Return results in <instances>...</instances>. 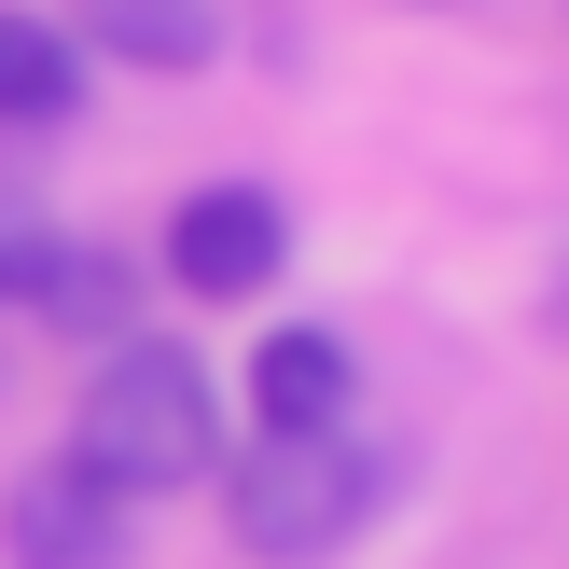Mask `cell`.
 Returning <instances> with one entry per match:
<instances>
[{"instance_id": "1", "label": "cell", "mask_w": 569, "mask_h": 569, "mask_svg": "<svg viewBox=\"0 0 569 569\" xmlns=\"http://www.w3.org/2000/svg\"><path fill=\"white\" fill-rule=\"evenodd\" d=\"M70 459L98 472L111 500H167V487H194V472L222 459V403H209V376H194L167 333H126V348L83 376V403H70Z\"/></svg>"}, {"instance_id": "2", "label": "cell", "mask_w": 569, "mask_h": 569, "mask_svg": "<svg viewBox=\"0 0 569 569\" xmlns=\"http://www.w3.org/2000/svg\"><path fill=\"white\" fill-rule=\"evenodd\" d=\"M222 500H237V556L320 569V556L361 542V515H376V459H361L348 431H264Z\"/></svg>"}, {"instance_id": "3", "label": "cell", "mask_w": 569, "mask_h": 569, "mask_svg": "<svg viewBox=\"0 0 569 569\" xmlns=\"http://www.w3.org/2000/svg\"><path fill=\"white\" fill-rule=\"evenodd\" d=\"M278 264H292V222H278L264 181H194L181 209H167V278H181L194 306H250V292H278Z\"/></svg>"}, {"instance_id": "4", "label": "cell", "mask_w": 569, "mask_h": 569, "mask_svg": "<svg viewBox=\"0 0 569 569\" xmlns=\"http://www.w3.org/2000/svg\"><path fill=\"white\" fill-rule=\"evenodd\" d=\"M0 569H126V500L83 459H28L0 500Z\"/></svg>"}, {"instance_id": "5", "label": "cell", "mask_w": 569, "mask_h": 569, "mask_svg": "<svg viewBox=\"0 0 569 569\" xmlns=\"http://www.w3.org/2000/svg\"><path fill=\"white\" fill-rule=\"evenodd\" d=\"M250 417H264V431H348V348H333V333H264V348H250Z\"/></svg>"}, {"instance_id": "6", "label": "cell", "mask_w": 569, "mask_h": 569, "mask_svg": "<svg viewBox=\"0 0 569 569\" xmlns=\"http://www.w3.org/2000/svg\"><path fill=\"white\" fill-rule=\"evenodd\" d=\"M70 98H83V42L0 0V126H70Z\"/></svg>"}, {"instance_id": "7", "label": "cell", "mask_w": 569, "mask_h": 569, "mask_svg": "<svg viewBox=\"0 0 569 569\" xmlns=\"http://www.w3.org/2000/svg\"><path fill=\"white\" fill-rule=\"evenodd\" d=\"M98 42L126 56V70H209L222 14L209 0H98Z\"/></svg>"}, {"instance_id": "8", "label": "cell", "mask_w": 569, "mask_h": 569, "mask_svg": "<svg viewBox=\"0 0 569 569\" xmlns=\"http://www.w3.org/2000/svg\"><path fill=\"white\" fill-rule=\"evenodd\" d=\"M56 250H70V237H56V222L28 209V194H0V292H14V306H42V278H56Z\"/></svg>"}, {"instance_id": "9", "label": "cell", "mask_w": 569, "mask_h": 569, "mask_svg": "<svg viewBox=\"0 0 569 569\" xmlns=\"http://www.w3.org/2000/svg\"><path fill=\"white\" fill-rule=\"evenodd\" d=\"M111 306H126V278H111V250H56V278H42V320H83V333H98Z\"/></svg>"}]
</instances>
